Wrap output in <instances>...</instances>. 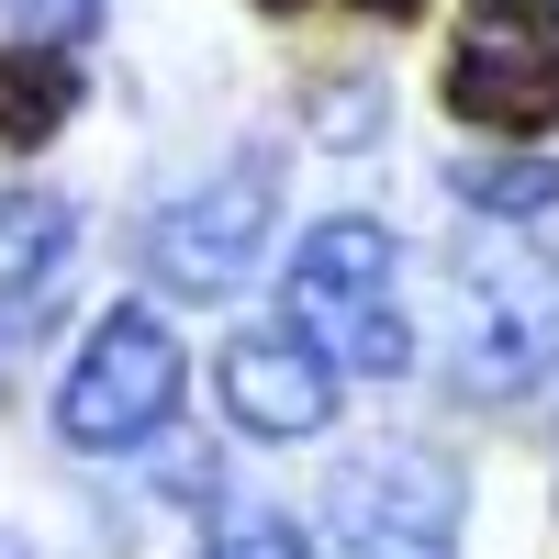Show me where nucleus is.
<instances>
[{"label": "nucleus", "mask_w": 559, "mask_h": 559, "mask_svg": "<svg viewBox=\"0 0 559 559\" xmlns=\"http://www.w3.org/2000/svg\"><path fill=\"white\" fill-rule=\"evenodd\" d=\"M392 224H369V213H336V224H313L292 280H280V302H292V336L324 347V369H358V381H403L414 369V324L392 313Z\"/></svg>", "instance_id": "obj_1"}, {"label": "nucleus", "mask_w": 559, "mask_h": 559, "mask_svg": "<svg viewBox=\"0 0 559 559\" xmlns=\"http://www.w3.org/2000/svg\"><path fill=\"white\" fill-rule=\"evenodd\" d=\"M448 369L459 392H537L559 369V258L548 247H471L448 269Z\"/></svg>", "instance_id": "obj_2"}, {"label": "nucleus", "mask_w": 559, "mask_h": 559, "mask_svg": "<svg viewBox=\"0 0 559 559\" xmlns=\"http://www.w3.org/2000/svg\"><path fill=\"white\" fill-rule=\"evenodd\" d=\"M179 336L146 313V302H112L102 324H90L79 369L57 381V437L90 448V459H123V448H157L168 414H179Z\"/></svg>", "instance_id": "obj_3"}, {"label": "nucleus", "mask_w": 559, "mask_h": 559, "mask_svg": "<svg viewBox=\"0 0 559 559\" xmlns=\"http://www.w3.org/2000/svg\"><path fill=\"white\" fill-rule=\"evenodd\" d=\"M448 112L481 134H548L559 123V0H459Z\"/></svg>", "instance_id": "obj_4"}, {"label": "nucleus", "mask_w": 559, "mask_h": 559, "mask_svg": "<svg viewBox=\"0 0 559 559\" xmlns=\"http://www.w3.org/2000/svg\"><path fill=\"white\" fill-rule=\"evenodd\" d=\"M269 224H280V157H236L224 179H202L191 202H168L146 224V280L179 302H236V280L258 269L269 247Z\"/></svg>", "instance_id": "obj_5"}, {"label": "nucleus", "mask_w": 559, "mask_h": 559, "mask_svg": "<svg viewBox=\"0 0 559 559\" xmlns=\"http://www.w3.org/2000/svg\"><path fill=\"white\" fill-rule=\"evenodd\" d=\"M324 526H336V559H459V481L448 459H358L324 492Z\"/></svg>", "instance_id": "obj_6"}, {"label": "nucleus", "mask_w": 559, "mask_h": 559, "mask_svg": "<svg viewBox=\"0 0 559 559\" xmlns=\"http://www.w3.org/2000/svg\"><path fill=\"white\" fill-rule=\"evenodd\" d=\"M224 381V414H236V437H269V448H302L336 426V369L324 347H302L292 324H236V347L213 358Z\"/></svg>", "instance_id": "obj_7"}, {"label": "nucleus", "mask_w": 559, "mask_h": 559, "mask_svg": "<svg viewBox=\"0 0 559 559\" xmlns=\"http://www.w3.org/2000/svg\"><path fill=\"white\" fill-rule=\"evenodd\" d=\"M68 258H79V213L57 191H0V313H45L68 292Z\"/></svg>", "instance_id": "obj_8"}, {"label": "nucleus", "mask_w": 559, "mask_h": 559, "mask_svg": "<svg viewBox=\"0 0 559 559\" xmlns=\"http://www.w3.org/2000/svg\"><path fill=\"white\" fill-rule=\"evenodd\" d=\"M68 112H79V68H68V45H12V57H0V146L34 157Z\"/></svg>", "instance_id": "obj_9"}, {"label": "nucleus", "mask_w": 559, "mask_h": 559, "mask_svg": "<svg viewBox=\"0 0 559 559\" xmlns=\"http://www.w3.org/2000/svg\"><path fill=\"white\" fill-rule=\"evenodd\" d=\"M448 191L471 202V213H559V157H471V168H448Z\"/></svg>", "instance_id": "obj_10"}, {"label": "nucleus", "mask_w": 559, "mask_h": 559, "mask_svg": "<svg viewBox=\"0 0 559 559\" xmlns=\"http://www.w3.org/2000/svg\"><path fill=\"white\" fill-rule=\"evenodd\" d=\"M202 559H313V537H302L292 515H236V526H213Z\"/></svg>", "instance_id": "obj_11"}, {"label": "nucleus", "mask_w": 559, "mask_h": 559, "mask_svg": "<svg viewBox=\"0 0 559 559\" xmlns=\"http://www.w3.org/2000/svg\"><path fill=\"white\" fill-rule=\"evenodd\" d=\"M0 12L23 23V45H79L90 23H102V0H0Z\"/></svg>", "instance_id": "obj_12"}, {"label": "nucleus", "mask_w": 559, "mask_h": 559, "mask_svg": "<svg viewBox=\"0 0 559 559\" xmlns=\"http://www.w3.org/2000/svg\"><path fill=\"white\" fill-rule=\"evenodd\" d=\"M358 12H369V23H414V12H426V0H358Z\"/></svg>", "instance_id": "obj_13"}, {"label": "nucleus", "mask_w": 559, "mask_h": 559, "mask_svg": "<svg viewBox=\"0 0 559 559\" xmlns=\"http://www.w3.org/2000/svg\"><path fill=\"white\" fill-rule=\"evenodd\" d=\"M258 12H302V0H258Z\"/></svg>", "instance_id": "obj_14"}]
</instances>
